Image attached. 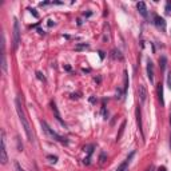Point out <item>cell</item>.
Listing matches in <instances>:
<instances>
[{"instance_id":"obj_2","label":"cell","mask_w":171,"mask_h":171,"mask_svg":"<svg viewBox=\"0 0 171 171\" xmlns=\"http://www.w3.org/2000/svg\"><path fill=\"white\" fill-rule=\"evenodd\" d=\"M0 162L2 164H5L8 162L7 150H5V139H4V131L2 132V147H0Z\"/></svg>"},{"instance_id":"obj_15","label":"cell","mask_w":171,"mask_h":171,"mask_svg":"<svg viewBox=\"0 0 171 171\" xmlns=\"http://www.w3.org/2000/svg\"><path fill=\"white\" fill-rule=\"evenodd\" d=\"M167 86H169V88L171 90V71L167 74Z\"/></svg>"},{"instance_id":"obj_13","label":"cell","mask_w":171,"mask_h":171,"mask_svg":"<svg viewBox=\"0 0 171 171\" xmlns=\"http://www.w3.org/2000/svg\"><path fill=\"white\" fill-rule=\"evenodd\" d=\"M159 66H160V68H162V70L166 68V58H164V56H160V59H159Z\"/></svg>"},{"instance_id":"obj_4","label":"cell","mask_w":171,"mask_h":171,"mask_svg":"<svg viewBox=\"0 0 171 171\" xmlns=\"http://www.w3.org/2000/svg\"><path fill=\"white\" fill-rule=\"evenodd\" d=\"M41 126H43V127H44V130H46V131H47L48 134H50L52 138H55V139H56V140H59V142H66V139H64L63 136H60V135H58L55 131H52V130H51V128L47 126V123H44V122H43V123H41Z\"/></svg>"},{"instance_id":"obj_8","label":"cell","mask_w":171,"mask_h":171,"mask_svg":"<svg viewBox=\"0 0 171 171\" xmlns=\"http://www.w3.org/2000/svg\"><path fill=\"white\" fill-rule=\"evenodd\" d=\"M136 8H138V11H139V14L142 16H144V18H147V8H146V4H144L143 2H139L136 4Z\"/></svg>"},{"instance_id":"obj_19","label":"cell","mask_w":171,"mask_h":171,"mask_svg":"<svg viewBox=\"0 0 171 171\" xmlns=\"http://www.w3.org/2000/svg\"><path fill=\"white\" fill-rule=\"evenodd\" d=\"M158 171H167V170H166V167L162 166V167H159V170H158Z\"/></svg>"},{"instance_id":"obj_21","label":"cell","mask_w":171,"mask_h":171,"mask_svg":"<svg viewBox=\"0 0 171 171\" xmlns=\"http://www.w3.org/2000/svg\"><path fill=\"white\" fill-rule=\"evenodd\" d=\"M18 171H24V170H23V169H20V167L18 166Z\"/></svg>"},{"instance_id":"obj_9","label":"cell","mask_w":171,"mask_h":171,"mask_svg":"<svg viewBox=\"0 0 171 171\" xmlns=\"http://www.w3.org/2000/svg\"><path fill=\"white\" fill-rule=\"evenodd\" d=\"M132 155H134V154H131V155H130V156H128V158H127V159H126V160H124V162H123V163H122V164H120V166H119V167H118V169H117V171H127V169H128V164H130V160H131V158H132Z\"/></svg>"},{"instance_id":"obj_3","label":"cell","mask_w":171,"mask_h":171,"mask_svg":"<svg viewBox=\"0 0 171 171\" xmlns=\"http://www.w3.org/2000/svg\"><path fill=\"white\" fill-rule=\"evenodd\" d=\"M19 43H20V30H19L18 20H15V23H14V47L18 48Z\"/></svg>"},{"instance_id":"obj_7","label":"cell","mask_w":171,"mask_h":171,"mask_svg":"<svg viewBox=\"0 0 171 171\" xmlns=\"http://www.w3.org/2000/svg\"><path fill=\"white\" fill-rule=\"evenodd\" d=\"M147 76H148V79H150V82L154 83V64L151 60L147 62Z\"/></svg>"},{"instance_id":"obj_6","label":"cell","mask_w":171,"mask_h":171,"mask_svg":"<svg viewBox=\"0 0 171 171\" xmlns=\"http://www.w3.org/2000/svg\"><path fill=\"white\" fill-rule=\"evenodd\" d=\"M138 95H139L140 102L144 103V100H146V98H147V90L143 84H140L139 87H138Z\"/></svg>"},{"instance_id":"obj_22","label":"cell","mask_w":171,"mask_h":171,"mask_svg":"<svg viewBox=\"0 0 171 171\" xmlns=\"http://www.w3.org/2000/svg\"><path fill=\"white\" fill-rule=\"evenodd\" d=\"M170 123H171V117H170Z\"/></svg>"},{"instance_id":"obj_18","label":"cell","mask_w":171,"mask_h":171,"mask_svg":"<svg viewBox=\"0 0 171 171\" xmlns=\"http://www.w3.org/2000/svg\"><path fill=\"white\" fill-rule=\"evenodd\" d=\"M38 78H39V79H41V80H44V76L41 75V72H38Z\"/></svg>"},{"instance_id":"obj_10","label":"cell","mask_w":171,"mask_h":171,"mask_svg":"<svg viewBox=\"0 0 171 171\" xmlns=\"http://www.w3.org/2000/svg\"><path fill=\"white\" fill-rule=\"evenodd\" d=\"M156 91H158V98H159L160 104L164 106V100H163V86H162V83H159V84H158Z\"/></svg>"},{"instance_id":"obj_11","label":"cell","mask_w":171,"mask_h":171,"mask_svg":"<svg viewBox=\"0 0 171 171\" xmlns=\"http://www.w3.org/2000/svg\"><path fill=\"white\" fill-rule=\"evenodd\" d=\"M2 70L7 74V59H5V51H2Z\"/></svg>"},{"instance_id":"obj_17","label":"cell","mask_w":171,"mask_h":171,"mask_svg":"<svg viewBox=\"0 0 171 171\" xmlns=\"http://www.w3.org/2000/svg\"><path fill=\"white\" fill-rule=\"evenodd\" d=\"M154 170H155V167H154L153 164H151L150 167H147V169H146V171H154Z\"/></svg>"},{"instance_id":"obj_20","label":"cell","mask_w":171,"mask_h":171,"mask_svg":"<svg viewBox=\"0 0 171 171\" xmlns=\"http://www.w3.org/2000/svg\"><path fill=\"white\" fill-rule=\"evenodd\" d=\"M99 56H100V58H102V59H103V58H104V54H103V52H102V51H100V52H99Z\"/></svg>"},{"instance_id":"obj_12","label":"cell","mask_w":171,"mask_h":171,"mask_svg":"<svg viewBox=\"0 0 171 171\" xmlns=\"http://www.w3.org/2000/svg\"><path fill=\"white\" fill-rule=\"evenodd\" d=\"M136 122L139 126V130H142V118H140V108H136Z\"/></svg>"},{"instance_id":"obj_14","label":"cell","mask_w":171,"mask_h":171,"mask_svg":"<svg viewBox=\"0 0 171 171\" xmlns=\"http://www.w3.org/2000/svg\"><path fill=\"white\" fill-rule=\"evenodd\" d=\"M164 11H166L167 15H169L170 12H171V2H167V3H166V9H164Z\"/></svg>"},{"instance_id":"obj_16","label":"cell","mask_w":171,"mask_h":171,"mask_svg":"<svg viewBox=\"0 0 171 171\" xmlns=\"http://www.w3.org/2000/svg\"><path fill=\"white\" fill-rule=\"evenodd\" d=\"M48 159H50L51 163H55V162L58 160V158H56V156H48Z\"/></svg>"},{"instance_id":"obj_5","label":"cell","mask_w":171,"mask_h":171,"mask_svg":"<svg viewBox=\"0 0 171 171\" xmlns=\"http://www.w3.org/2000/svg\"><path fill=\"white\" fill-rule=\"evenodd\" d=\"M154 23H155V25L158 28H159L160 31H166V21H164V19L163 18H160V16H155V18H154Z\"/></svg>"},{"instance_id":"obj_1","label":"cell","mask_w":171,"mask_h":171,"mask_svg":"<svg viewBox=\"0 0 171 171\" xmlns=\"http://www.w3.org/2000/svg\"><path fill=\"white\" fill-rule=\"evenodd\" d=\"M16 111H18V115H19V119H20L21 124H23L24 127V131H25V135H27L28 140H32V132H31V127H30V123H28L27 118H25V114L23 111V108H21V103H20V99L16 98Z\"/></svg>"}]
</instances>
